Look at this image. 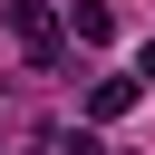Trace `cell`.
Here are the masks:
<instances>
[{"instance_id":"obj_3","label":"cell","mask_w":155,"mask_h":155,"mask_svg":"<svg viewBox=\"0 0 155 155\" xmlns=\"http://www.w3.org/2000/svg\"><path fill=\"white\" fill-rule=\"evenodd\" d=\"M68 29H78L87 48H107V39H116V10H107V0H78V10H68Z\"/></svg>"},{"instance_id":"obj_4","label":"cell","mask_w":155,"mask_h":155,"mask_svg":"<svg viewBox=\"0 0 155 155\" xmlns=\"http://www.w3.org/2000/svg\"><path fill=\"white\" fill-rule=\"evenodd\" d=\"M58 155H107V145H97V136H87V126H78V136H68V145H58Z\"/></svg>"},{"instance_id":"obj_1","label":"cell","mask_w":155,"mask_h":155,"mask_svg":"<svg viewBox=\"0 0 155 155\" xmlns=\"http://www.w3.org/2000/svg\"><path fill=\"white\" fill-rule=\"evenodd\" d=\"M0 19L29 39V58H39V68H58V29H48V10H39V0H0Z\"/></svg>"},{"instance_id":"obj_2","label":"cell","mask_w":155,"mask_h":155,"mask_svg":"<svg viewBox=\"0 0 155 155\" xmlns=\"http://www.w3.org/2000/svg\"><path fill=\"white\" fill-rule=\"evenodd\" d=\"M136 97H145V78H97V87H87V116H97V126H116Z\"/></svg>"}]
</instances>
